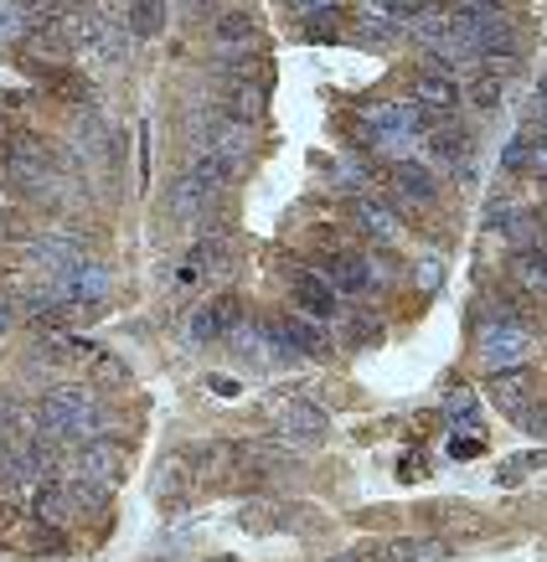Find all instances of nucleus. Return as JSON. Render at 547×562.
Instances as JSON below:
<instances>
[{"instance_id":"1","label":"nucleus","mask_w":547,"mask_h":562,"mask_svg":"<svg viewBox=\"0 0 547 562\" xmlns=\"http://www.w3.org/2000/svg\"><path fill=\"white\" fill-rule=\"evenodd\" d=\"M36 408H42V428L57 434V439H68V443L103 439V403L88 387H68V382H63V387H52Z\"/></svg>"},{"instance_id":"2","label":"nucleus","mask_w":547,"mask_h":562,"mask_svg":"<svg viewBox=\"0 0 547 562\" xmlns=\"http://www.w3.org/2000/svg\"><path fill=\"white\" fill-rule=\"evenodd\" d=\"M269 418H274V428H279V439H294V443H321L325 434H331V418H325L315 403L294 397V392L269 397Z\"/></svg>"},{"instance_id":"3","label":"nucleus","mask_w":547,"mask_h":562,"mask_svg":"<svg viewBox=\"0 0 547 562\" xmlns=\"http://www.w3.org/2000/svg\"><path fill=\"white\" fill-rule=\"evenodd\" d=\"M532 351V330L522 321H501V325H480V361L491 372H516Z\"/></svg>"},{"instance_id":"4","label":"nucleus","mask_w":547,"mask_h":562,"mask_svg":"<svg viewBox=\"0 0 547 562\" xmlns=\"http://www.w3.org/2000/svg\"><path fill=\"white\" fill-rule=\"evenodd\" d=\"M413 103L424 109L434 124H445V120H455V109H460V88H455V78L449 72H418L413 78Z\"/></svg>"},{"instance_id":"5","label":"nucleus","mask_w":547,"mask_h":562,"mask_svg":"<svg viewBox=\"0 0 547 562\" xmlns=\"http://www.w3.org/2000/svg\"><path fill=\"white\" fill-rule=\"evenodd\" d=\"M290 290H294V305H300V315L305 321H331L336 315V290L325 284V273L315 269H290Z\"/></svg>"},{"instance_id":"6","label":"nucleus","mask_w":547,"mask_h":562,"mask_svg":"<svg viewBox=\"0 0 547 562\" xmlns=\"http://www.w3.org/2000/svg\"><path fill=\"white\" fill-rule=\"evenodd\" d=\"M72 470H78V480H93V485H109V491H114V480H120V470H124V454L109 439H88V443H78Z\"/></svg>"},{"instance_id":"7","label":"nucleus","mask_w":547,"mask_h":562,"mask_svg":"<svg viewBox=\"0 0 547 562\" xmlns=\"http://www.w3.org/2000/svg\"><path fill=\"white\" fill-rule=\"evenodd\" d=\"M393 196L403 206H428L434 196H439V176L428 171L424 160H393Z\"/></svg>"},{"instance_id":"8","label":"nucleus","mask_w":547,"mask_h":562,"mask_svg":"<svg viewBox=\"0 0 547 562\" xmlns=\"http://www.w3.org/2000/svg\"><path fill=\"white\" fill-rule=\"evenodd\" d=\"M325 284L336 294H367L377 284V263L361 254H331L325 258Z\"/></svg>"},{"instance_id":"9","label":"nucleus","mask_w":547,"mask_h":562,"mask_svg":"<svg viewBox=\"0 0 547 562\" xmlns=\"http://www.w3.org/2000/svg\"><path fill=\"white\" fill-rule=\"evenodd\" d=\"M269 325L290 357H325V351H331V346H325V330L315 321H305V315H269Z\"/></svg>"},{"instance_id":"10","label":"nucleus","mask_w":547,"mask_h":562,"mask_svg":"<svg viewBox=\"0 0 547 562\" xmlns=\"http://www.w3.org/2000/svg\"><path fill=\"white\" fill-rule=\"evenodd\" d=\"M78 512H83V506H78V495H72L68 480H47V485L32 495V516L42 521V527H52V531L68 527Z\"/></svg>"},{"instance_id":"11","label":"nucleus","mask_w":547,"mask_h":562,"mask_svg":"<svg viewBox=\"0 0 547 562\" xmlns=\"http://www.w3.org/2000/svg\"><path fill=\"white\" fill-rule=\"evenodd\" d=\"M217 202H223V196H217L212 187H202L197 176H187V171L176 176V187H171V217H181V222H206L212 212H217Z\"/></svg>"},{"instance_id":"12","label":"nucleus","mask_w":547,"mask_h":562,"mask_svg":"<svg viewBox=\"0 0 547 562\" xmlns=\"http://www.w3.org/2000/svg\"><path fill=\"white\" fill-rule=\"evenodd\" d=\"M191 485H197V464H191V454H166L160 460V470H155V495L166 501V506H176V501H187Z\"/></svg>"},{"instance_id":"13","label":"nucleus","mask_w":547,"mask_h":562,"mask_svg":"<svg viewBox=\"0 0 547 562\" xmlns=\"http://www.w3.org/2000/svg\"><path fill=\"white\" fill-rule=\"evenodd\" d=\"M351 222H357V227L377 243V248L398 243V217H393V206L377 202V196H357V206H351Z\"/></svg>"},{"instance_id":"14","label":"nucleus","mask_w":547,"mask_h":562,"mask_svg":"<svg viewBox=\"0 0 547 562\" xmlns=\"http://www.w3.org/2000/svg\"><path fill=\"white\" fill-rule=\"evenodd\" d=\"M264 114V88L258 83H248V78H238V83H227V93H223V120H233V124H248Z\"/></svg>"},{"instance_id":"15","label":"nucleus","mask_w":547,"mask_h":562,"mask_svg":"<svg viewBox=\"0 0 547 562\" xmlns=\"http://www.w3.org/2000/svg\"><path fill=\"white\" fill-rule=\"evenodd\" d=\"M109 290H114V273L103 269L99 258H88V263L72 269V300H83V305H103Z\"/></svg>"},{"instance_id":"16","label":"nucleus","mask_w":547,"mask_h":562,"mask_svg":"<svg viewBox=\"0 0 547 562\" xmlns=\"http://www.w3.org/2000/svg\"><path fill=\"white\" fill-rule=\"evenodd\" d=\"M527 392H532V382H527V372H522V367H516V372H496V376H491V397H496V408H506L512 418L527 408Z\"/></svg>"},{"instance_id":"17","label":"nucleus","mask_w":547,"mask_h":562,"mask_svg":"<svg viewBox=\"0 0 547 562\" xmlns=\"http://www.w3.org/2000/svg\"><path fill=\"white\" fill-rule=\"evenodd\" d=\"M36 32V5H0V42H26Z\"/></svg>"},{"instance_id":"18","label":"nucleus","mask_w":547,"mask_h":562,"mask_svg":"<svg viewBox=\"0 0 547 562\" xmlns=\"http://www.w3.org/2000/svg\"><path fill=\"white\" fill-rule=\"evenodd\" d=\"M512 279H516V284H522L527 294H543V300H547V269H543V258H537V254H516Z\"/></svg>"},{"instance_id":"19","label":"nucleus","mask_w":547,"mask_h":562,"mask_svg":"<svg viewBox=\"0 0 547 562\" xmlns=\"http://www.w3.org/2000/svg\"><path fill=\"white\" fill-rule=\"evenodd\" d=\"M527 155H532V135H527V124H522V130L506 139V150H501V176L527 171Z\"/></svg>"},{"instance_id":"20","label":"nucleus","mask_w":547,"mask_h":562,"mask_svg":"<svg viewBox=\"0 0 547 562\" xmlns=\"http://www.w3.org/2000/svg\"><path fill=\"white\" fill-rule=\"evenodd\" d=\"M124 16H130L124 26H130L135 36H155L160 26H166V5H130Z\"/></svg>"},{"instance_id":"21","label":"nucleus","mask_w":547,"mask_h":562,"mask_svg":"<svg viewBox=\"0 0 547 562\" xmlns=\"http://www.w3.org/2000/svg\"><path fill=\"white\" fill-rule=\"evenodd\" d=\"M501 93H506V83H501V78H491V72H476V83H470V103H476V109H496Z\"/></svg>"},{"instance_id":"22","label":"nucleus","mask_w":547,"mask_h":562,"mask_svg":"<svg viewBox=\"0 0 547 562\" xmlns=\"http://www.w3.org/2000/svg\"><path fill=\"white\" fill-rule=\"evenodd\" d=\"M68 485L83 512H103V506H109V485H93V480H78V475H68Z\"/></svg>"},{"instance_id":"23","label":"nucleus","mask_w":547,"mask_h":562,"mask_svg":"<svg viewBox=\"0 0 547 562\" xmlns=\"http://www.w3.org/2000/svg\"><path fill=\"white\" fill-rule=\"evenodd\" d=\"M377 336H382V315H377V310H357V315H351V341L372 346Z\"/></svg>"},{"instance_id":"24","label":"nucleus","mask_w":547,"mask_h":562,"mask_svg":"<svg viewBox=\"0 0 547 562\" xmlns=\"http://www.w3.org/2000/svg\"><path fill=\"white\" fill-rule=\"evenodd\" d=\"M449 418L460 428H480V403L470 392H455V397H449Z\"/></svg>"},{"instance_id":"25","label":"nucleus","mask_w":547,"mask_h":562,"mask_svg":"<svg viewBox=\"0 0 547 562\" xmlns=\"http://www.w3.org/2000/svg\"><path fill=\"white\" fill-rule=\"evenodd\" d=\"M217 42H243V47H248V42H254V21L248 16H223L217 21Z\"/></svg>"},{"instance_id":"26","label":"nucleus","mask_w":547,"mask_h":562,"mask_svg":"<svg viewBox=\"0 0 547 562\" xmlns=\"http://www.w3.org/2000/svg\"><path fill=\"white\" fill-rule=\"evenodd\" d=\"M527 135H532L527 171H532V176H547V135H543V130H532V124H527Z\"/></svg>"},{"instance_id":"27","label":"nucleus","mask_w":547,"mask_h":562,"mask_svg":"<svg viewBox=\"0 0 547 562\" xmlns=\"http://www.w3.org/2000/svg\"><path fill=\"white\" fill-rule=\"evenodd\" d=\"M413 279H418V290H424V294H428V290H439V284H445V263H434V258H424Z\"/></svg>"},{"instance_id":"28","label":"nucleus","mask_w":547,"mask_h":562,"mask_svg":"<svg viewBox=\"0 0 547 562\" xmlns=\"http://www.w3.org/2000/svg\"><path fill=\"white\" fill-rule=\"evenodd\" d=\"M516 424L532 428V434H543V439H547V408H532V403H527V408L516 413Z\"/></svg>"},{"instance_id":"29","label":"nucleus","mask_w":547,"mask_h":562,"mask_svg":"<svg viewBox=\"0 0 547 562\" xmlns=\"http://www.w3.org/2000/svg\"><path fill=\"white\" fill-rule=\"evenodd\" d=\"M449 454H455V460H470V454H480V439H455Z\"/></svg>"},{"instance_id":"30","label":"nucleus","mask_w":547,"mask_h":562,"mask_svg":"<svg viewBox=\"0 0 547 562\" xmlns=\"http://www.w3.org/2000/svg\"><path fill=\"white\" fill-rule=\"evenodd\" d=\"M206 387L217 392V397H238V382H227V376H206Z\"/></svg>"},{"instance_id":"31","label":"nucleus","mask_w":547,"mask_h":562,"mask_svg":"<svg viewBox=\"0 0 547 562\" xmlns=\"http://www.w3.org/2000/svg\"><path fill=\"white\" fill-rule=\"evenodd\" d=\"M11 325H16V305H11V300H0V336H5Z\"/></svg>"},{"instance_id":"32","label":"nucleus","mask_w":547,"mask_h":562,"mask_svg":"<svg viewBox=\"0 0 547 562\" xmlns=\"http://www.w3.org/2000/svg\"><path fill=\"white\" fill-rule=\"evenodd\" d=\"M99 376H114V382H124V367H120L114 357H103V361H99Z\"/></svg>"}]
</instances>
